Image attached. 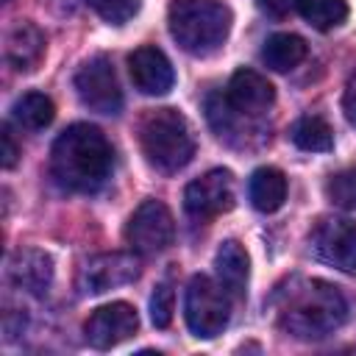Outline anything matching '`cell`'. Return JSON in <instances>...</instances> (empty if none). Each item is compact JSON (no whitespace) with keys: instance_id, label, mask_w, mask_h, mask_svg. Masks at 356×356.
I'll return each instance as SVG.
<instances>
[{"instance_id":"cell-12","label":"cell","mask_w":356,"mask_h":356,"mask_svg":"<svg viewBox=\"0 0 356 356\" xmlns=\"http://www.w3.org/2000/svg\"><path fill=\"white\" fill-rule=\"evenodd\" d=\"M128 72H131L134 86L142 95H167L172 89V81H175L170 58L153 44L136 47L128 56Z\"/></svg>"},{"instance_id":"cell-23","label":"cell","mask_w":356,"mask_h":356,"mask_svg":"<svg viewBox=\"0 0 356 356\" xmlns=\"http://www.w3.org/2000/svg\"><path fill=\"white\" fill-rule=\"evenodd\" d=\"M236 114H239V111L231 106L228 95H222V92H211V95L206 97V117H209L211 128L217 131V136H225L228 131H234V120H236Z\"/></svg>"},{"instance_id":"cell-8","label":"cell","mask_w":356,"mask_h":356,"mask_svg":"<svg viewBox=\"0 0 356 356\" xmlns=\"http://www.w3.org/2000/svg\"><path fill=\"white\" fill-rule=\"evenodd\" d=\"M234 203H236V184L228 170H209L184 189V209L189 217L200 222L231 211Z\"/></svg>"},{"instance_id":"cell-27","label":"cell","mask_w":356,"mask_h":356,"mask_svg":"<svg viewBox=\"0 0 356 356\" xmlns=\"http://www.w3.org/2000/svg\"><path fill=\"white\" fill-rule=\"evenodd\" d=\"M342 111H345L348 122L356 125V70L348 75V83H345V92H342Z\"/></svg>"},{"instance_id":"cell-1","label":"cell","mask_w":356,"mask_h":356,"mask_svg":"<svg viewBox=\"0 0 356 356\" xmlns=\"http://www.w3.org/2000/svg\"><path fill=\"white\" fill-rule=\"evenodd\" d=\"M348 317L342 292L320 278L292 281L278 292L275 323L295 339H323L334 334Z\"/></svg>"},{"instance_id":"cell-16","label":"cell","mask_w":356,"mask_h":356,"mask_svg":"<svg viewBox=\"0 0 356 356\" xmlns=\"http://www.w3.org/2000/svg\"><path fill=\"white\" fill-rule=\"evenodd\" d=\"M214 267H217V278H220L222 289L228 295L242 298L245 286H248V275H250V259H248L245 248L236 239H225L214 256Z\"/></svg>"},{"instance_id":"cell-11","label":"cell","mask_w":356,"mask_h":356,"mask_svg":"<svg viewBox=\"0 0 356 356\" xmlns=\"http://www.w3.org/2000/svg\"><path fill=\"white\" fill-rule=\"evenodd\" d=\"M136 328H139L136 309L125 300H117V303H106L89 314V320L83 323V337L92 348L108 350V348L131 339L136 334Z\"/></svg>"},{"instance_id":"cell-18","label":"cell","mask_w":356,"mask_h":356,"mask_svg":"<svg viewBox=\"0 0 356 356\" xmlns=\"http://www.w3.org/2000/svg\"><path fill=\"white\" fill-rule=\"evenodd\" d=\"M306 58V42L295 33H273L261 47V61L273 72H289Z\"/></svg>"},{"instance_id":"cell-19","label":"cell","mask_w":356,"mask_h":356,"mask_svg":"<svg viewBox=\"0 0 356 356\" xmlns=\"http://www.w3.org/2000/svg\"><path fill=\"white\" fill-rule=\"evenodd\" d=\"M11 117H14V122H17L19 128H25V131H42V128H47V125L53 122L56 106H53V100H50L47 95H42V92H25L22 97L14 100Z\"/></svg>"},{"instance_id":"cell-21","label":"cell","mask_w":356,"mask_h":356,"mask_svg":"<svg viewBox=\"0 0 356 356\" xmlns=\"http://www.w3.org/2000/svg\"><path fill=\"white\" fill-rule=\"evenodd\" d=\"M292 142L306 153H325L334 147V131L323 117H300L292 125Z\"/></svg>"},{"instance_id":"cell-20","label":"cell","mask_w":356,"mask_h":356,"mask_svg":"<svg viewBox=\"0 0 356 356\" xmlns=\"http://www.w3.org/2000/svg\"><path fill=\"white\" fill-rule=\"evenodd\" d=\"M295 11L317 31H331L348 19L345 0H295Z\"/></svg>"},{"instance_id":"cell-6","label":"cell","mask_w":356,"mask_h":356,"mask_svg":"<svg viewBox=\"0 0 356 356\" xmlns=\"http://www.w3.org/2000/svg\"><path fill=\"white\" fill-rule=\"evenodd\" d=\"M172 236H175L172 211L156 197L142 200L136 206V211L128 217L125 242L139 256H156V253L167 250L172 245Z\"/></svg>"},{"instance_id":"cell-4","label":"cell","mask_w":356,"mask_h":356,"mask_svg":"<svg viewBox=\"0 0 356 356\" xmlns=\"http://www.w3.org/2000/svg\"><path fill=\"white\" fill-rule=\"evenodd\" d=\"M139 145L150 167L159 172H178L195 156V136L184 114L175 108H153L139 125Z\"/></svg>"},{"instance_id":"cell-9","label":"cell","mask_w":356,"mask_h":356,"mask_svg":"<svg viewBox=\"0 0 356 356\" xmlns=\"http://www.w3.org/2000/svg\"><path fill=\"white\" fill-rule=\"evenodd\" d=\"M312 253L342 270V273H356V222L345 217H325L314 225L309 236Z\"/></svg>"},{"instance_id":"cell-17","label":"cell","mask_w":356,"mask_h":356,"mask_svg":"<svg viewBox=\"0 0 356 356\" xmlns=\"http://www.w3.org/2000/svg\"><path fill=\"white\" fill-rule=\"evenodd\" d=\"M248 197L256 211L273 214L286 200V178L275 167H259L248 181Z\"/></svg>"},{"instance_id":"cell-13","label":"cell","mask_w":356,"mask_h":356,"mask_svg":"<svg viewBox=\"0 0 356 356\" xmlns=\"http://www.w3.org/2000/svg\"><path fill=\"white\" fill-rule=\"evenodd\" d=\"M228 100H231V106L245 117H256V114H264L270 106H273V100H275V89H273V83L264 78V75H259L256 70H236L234 75H231V81H228Z\"/></svg>"},{"instance_id":"cell-29","label":"cell","mask_w":356,"mask_h":356,"mask_svg":"<svg viewBox=\"0 0 356 356\" xmlns=\"http://www.w3.org/2000/svg\"><path fill=\"white\" fill-rule=\"evenodd\" d=\"M3 3H8V0H3Z\"/></svg>"},{"instance_id":"cell-28","label":"cell","mask_w":356,"mask_h":356,"mask_svg":"<svg viewBox=\"0 0 356 356\" xmlns=\"http://www.w3.org/2000/svg\"><path fill=\"white\" fill-rule=\"evenodd\" d=\"M259 8H261L267 17L281 19V17H286V14L295 11V0H259Z\"/></svg>"},{"instance_id":"cell-7","label":"cell","mask_w":356,"mask_h":356,"mask_svg":"<svg viewBox=\"0 0 356 356\" xmlns=\"http://www.w3.org/2000/svg\"><path fill=\"white\" fill-rule=\"evenodd\" d=\"M75 92L81 103L97 114H120L122 108V89L114 72L111 58L95 56L75 72Z\"/></svg>"},{"instance_id":"cell-25","label":"cell","mask_w":356,"mask_h":356,"mask_svg":"<svg viewBox=\"0 0 356 356\" xmlns=\"http://www.w3.org/2000/svg\"><path fill=\"white\" fill-rule=\"evenodd\" d=\"M89 6L111 25H122L128 22L136 8H139V0H89Z\"/></svg>"},{"instance_id":"cell-2","label":"cell","mask_w":356,"mask_h":356,"mask_svg":"<svg viewBox=\"0 0 356 356\" xmlns=\"http://www.w3.org/2000/svg\"><path fill=\"white\" fill-rule=\"evenodd\" d=\"M111 172V145L108 139L86 122L64 128L50 150V175L61 189L95 192L106 184Z\"/></svg>"},{"instance_id":"cell-24","label":"cell","mask_w":356,"mask_h":356,"mask_svg":"<svg viewBox=\"0 0 356 356\" xmlns=\"http://www.w3.org/2000/svg\"><path fill=\"white\" fill-rule=\"evenodd\" d=\"M172 312H175V292L170 284H159L150 295V320L156 328H167L172 323Z\"/></svg>"},{"instance_id":"cell-15","label":"cell","mask_w":356,"mask_h":356,"mask_svg":"<svg viewBox=\"0 0 356 356\" xmlns=\"http://www.w3.org/2000/svg\"><path fill=\"white\" fill-rule=\"evenodd\" d=\"M44 47H47L44 33L33 22L19 19L6 33V61L17 72H33L44 58Z\"/></svg>"},{"instance_id":"cell-10","label":"cell","mask_w":356,"mask_h":356,"mask_svg":"<svg viewBox=\"0 0 356 356\" xmlns=\"http://www.w3.org/2000/svg\"><path fill=\"white\" fill-rule=\"evenodd\" d=\"M139 273H142V264L134 253H100L81 267L78 286L86 295H103L108 289L134 284Z\"/></svg>"},{"instance_id":"cell-5","label":"cell","mask_w":356,"mask_h":356,"mask_svg":"<svg viewBox=\"0 0 356 356\" xmlns=\"http://www.w3.org/2000/svg\"><path fill=\"white\" fill-rule=\"evenodd\" d=\"M184 317L189 331L200 339H211L222 334V328L231 320V300L222 284L211 281L209 275H195L186 286Z\"/></svg>"},{"instance_id":"cell-22","label":"cell","mask_w":356,"mask_h":356,"mask_svg":"<svg viewBox=\"0 0 356 356\" xmlns=\"http://www.w3.org/2000/svg\"><path fill=\"white\" fill-rule=\"evenodd\" d=\"M325 195L339 209H356V164L331 175L325 184Z\"/></svg>"},{"instance_id":"cell-3","label":"cell","mask_w":356,"mask_h":356,"mask_svg":"<svg viewBox=\"0 0 356 356\" xmlns=\"http://www.w3.org/2000/svg\"><path fill=\"white\" fill-rule=\"evenodd\" d=\"M234 14L222 0H172L167 11L170 36L192 56H209L231 33Z\"/></svg>"},{"instance_id":"cell-14","label":"cell","mask_w":356,"mask_h":356,"mask_svg":"<svg viewBox=\"0 0 356 356\" xmlns=\"http://www.w3.org/2000/svg\"><path fill=\"white\" fill-rule=\"evenodd\" d=\"M8 278L14 286L31 292V295H44L53 284V259L50 253L39 248H25L17 250L8 261Z\"/></svg>"},{"instance_id":"cell-26","label":"cell","mask_w":356,"mask_h":356,"mask_svg":"<svg viewBox=\"0 0 356 356\" xmlns=\"http://www.w3.org/2000/svg\"><path fill=\"white\" fill-rule=\"evenodd\" d=\"M0 145H3V150H0V156H3V167L11 170V167L17 164V159H19V145L14 142V134H11L8 125H3V131H0Z\"/></svg>"}]
</instances>
